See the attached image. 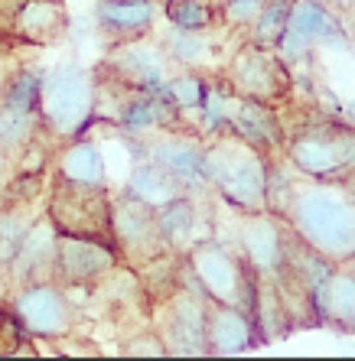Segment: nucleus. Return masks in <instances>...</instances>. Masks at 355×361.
<instances>
[{
  "label": "nucleus",
  "instance_id": "4be33fe9",
  "mask_svg": "<svg viewBox=\"0 0 355 361\" xmlns=\"http://www.w3.org/2000/svg\"><path fill=\"white\" fill-rule=\"evenodd\" d=\"M124 192L134 195V199L147 202L150 209H160L167 202H173L176 195H186L183 192V185L176 179L169 176L167 169H160L153 160H137L134 166L127 169V179H124Z\"/></svg>",
  "mask_w": 355,
  "mask_h": 361
},
{
  "label": "nucleus",
  "instance_id": "f8f14e48",
  "mask_svg": "<svg viewBox=\"0 0 355 361\" xmlns=\"http://www.w3.org/2000/svg\"><path fill=\"white\" fill-rule=\"evenodd\" d=\"M167 355H205V296L199 290L176 293L160 322Z\"/></svg>",
  "mask_w": 355,
  "mask_h": 361
},
{
  "label": "nucleus",
  "instance_id": "dca6fc26",
  "mask_svg": "<svg viewBox=\"0 0 355 361\" xmlns=\"http://www.w3.org/2000/svg\"><path fill=\"white\" fill-rule=\"evenodd\" d=\"M147 160H153L160 169H167L169 176L183 185V192H189L193 185L205 183L203 173V147H195L186 137H163V140L144 147Z\"/></svg>",
  "mask_w": 355,
  "mask_h": 361
},
{
  "label": "nucleus",
  "instance_id": "4468645a",
  "mask_svg": "<svg viewBox=\"0 0 355 361\" xmlns=\"http://www.w3.org/2000/svg\"><path fill=\"white\" fill-rule=\"evenodd\" d=\"M56 238H59V231H56V225L49 219L30 221L17 254L7 261L10 280L20 286L49 280V274L56 270Z\"/></svg>",
  "mask_w": 355,
  "mask_h": 361
},
{
  "label": "nucleus",
  "instance_id": "f3484780",
  "mask_svg": "<svg viewBox=\"0 0 355 361\" xmlns=\"http://www.w3.org/2000/svg\"><path fill=\"white\" fill-rule=\"evenodd\" d=\"M176 111L163 101L160 92H137L124 85V98L114 104L111 118L118 121V127L124 134H150L157 127L169 124Z\"/></svg>",
  "mask_w": 355,
  "mask_h": 361
},
{
  "label": "nucleus",
  "instance_id": "ddd939ff",
  "mask_svg": "<svg viewBox=\"0 0 355 361\" xmlns=\"http://www.w3.org/2000/svg\"><path fill=\"white\" fill-rule=\"evenodd\" d=\"M287 88V72L280 66L267 46H248L238 52L235 66H231V92L238 98H254V101H271Z\"/></svg>",
  "mask_w": 355,
  "mask_h": 361
},
{
  "label": "nucleus",
  "instance_id": "2f4dec72",
  "mask_svg": "<svg viewBox=\"0 0 355 361\" xmlns=\"http://www.w3.org/2000/svg\"><path fill=\"white\" fill-rule=\"evenodd\" d=\"M163 13L179 30H205L212 23V10L205 0H167Z\"/></svg>",
  "mask_w": 355,
  "mask_h": 361
},
{
  "label": "nucleus",
  "instance_id": "b1692460",
  "mask_svg": "<svg viewBox=\"0 0 355 361\" xmlns=\"http://www.w3.org/2000/svg\"><path fill=\"white\" fill-rule=\"evenodd\" d=\"M157 231H160L163 244L173 251H189L199 241V212H195L193 199L176 195L173 202L157 209Z\"/></svg>",
  "mask_w": 355,
  "mask_h": 361
},
{
  "label": "nucleus",
  "instance_id": "7c9ffc66",
  "mask_svg": "<svg viewBox=\"0 0 355 361\" xmlns=\"http://www.w3.org/2000/svg\"><path fill=\"white\" fill-rule=\"evenodd\" d=\"M40 78H42V72H36V68H20L17 75L7 82L0 101H7V104L23 108V111H36V101H40Z\"/></svg>",
  "mask_w": 355,
  "mask_h": 361
},
{
  "label": "nucleus",
  "instance_id": "5701e85b",
  "mask_svg": "<svg viewBox=\"0 0 355 361\" xmlns=\"http://www.w3.org/2000/svg\"><path fill=\"white\" fill-rule=\"evenodd\" d=\"M316 312L339 326H355V270H330V277L313 293Z\"/></svg>",
  "mask_w": 355,
  "mask_h": 361
},
{
  "label": "nucleus",
  "instance_id": "c85d7f7f",
  "mask_svg": "<svg viewBox=\"0 0 355 361\" xmlns=\"http://www.w3.org/2000/svg\"><path fill=\"white\" fill-rule=\"evenodd\" d=\"M235 101H238L235 92H231V88H225V85H205L203 104L195 108L205 130H222V127H229V118H231Z\"/></svg>",
  "mask_w": 355,
  "mask_h": 361
},
{
  "label": "nucleus",
  "instance_id": "6e6552de",
  "mask_svg": "<svg viewBox=\"0 0 355 361\" xmlns=\"http://www.w3.org/2000/svg\"><path fill=\"white\" fill-rule=\"evenodd\" d=\"M118 267L114 241L92 235H62L56 238V274L68 286H88Z\"/></svg>",
  "mask_w": 355,
  "mask_h": 361
},
{
  "label": "nucleus",
  "instance_id": "f03ea898",
  "mask_svg": "<svg viewBox=\"0 0 355 361\" xmlns=\"http://www.w3.org/2000/svg\"><path fill=\"white\" fill-rule=\"evenodd\" d=\"M203 173L222 192V199L248 212H261L267 202V166L254 143L231 137L203 150Z\"/></svg>",
  "mask_w": 355,
  "mask_h": 361
},
{
  "label": "nucleus",
  "instance_id": "7ed1b4c3",
  "mask_svg": "<svg viewBox=\"0 0 355 361\" xmlns=\"http://www.w3.org/2000/svg\"><path fill=\"white\" fill-rule=\"evenodd\" d=\"M95 75L76 62L42 72L36 114L56 137H78L95 118Z\"/></svg>",
  "mask_w": 355,
  "mask_h": 361
},
{
  "label": "nucleus",
  "instance_id": "cd10ccee",
  "mask_svg": "<svg viewBox=\"0 0 355 361\" xmlns=\"http://www.w3.org/2000/svg\"><path fill=\"white\" fill-rule=\"evenodd\" d=\"M205 85L209 82L195 72H179V75H167V82L160 85V94L173 111H195L203 104Z\"/></svg>",
  "mask_w": 355,
  "mask_h": 361
},
{
  "label": "nucleus",
  "instance_id": "9d476101",
  "mask_svg": "<svg viewBox=\"0 0 355 361\" xmlns=\"http://www.w3.org/2000/svg\"><path fill=\"white\" fill-rule=\"evenodd\" d=\"M108 68L127 88L160 92V85L169 75V56L163 49V42H153L147 36H134V39H121L118 49H111Z\"/></svg>",
  "mask_w": 355,
  "mask_h": 361
},
{
  "label": "nucleus",
  "instance_id": "58836bf2",
  "mask_svg": "<svg viewBox=\"0 0 355 361\" xmlns=\"http://www.w3.org/2000/svg\"><path fill=\"white\" fill-rule=\"evenodd\" d=\"M4 283H7V280H4V264H0V296H4Z\"/></svg>",
  "mask_w": 355,
  "mask_h": 361
},
{
  "label": "nucleus",
  "instance_id": "423d86ee",
  "mask_svg": "<svg viewBox=\"0 0 355 361\" xmlns=\"http://www.w3.org/2000/svg\"><path fill=\"white\" fill-rule=\"evenodd\" d=\"M49 221L62 235H92L111 241V202L104 185H78L59 179L49 205Z\"/></svg>",
  "mask_w": 355,
  "mask_h": 361
},
{
  "label": "nucleus",
  "instance_id": "bb28decb",
  "mask_svg": "<svg viewBox=\"0 0 355 361\" xmlns=\"http://www.w3.org/2000/svg\"><path fill=\"white\" fill-rule=\"evenodd\" d=\"M163 49H167L169 62H179L183 68H193L199 62H209V39L203 36V30H179L173 26V33L167 36L163 42Z\"/></svg>",
  "mask_w": 355,
  "mask_h": 361
},
{
  "label": "nucleus",
  "instance_id": "72a5a7b5",
  "mask_svg": "<svg viewBox=\"0 0 355 361\" xmlns=\"http://www.w3.org/2000/svg\"><path fill=\"white\" fill-rule=\"evenodd\" d=\"M261 4H264V0H225V17H229L235 26L254 23V17H258Z\"/></svg>",
  "mask_w": 355,
  "mask_h": 361
},
{
  "label": "nucleus",
  "instance_id": "a211bd4d",
  "mask_svg": "<svg viewBox=\"0 0 355 361\" xmlns=\"http://www.w3.org/2000/svg\"><path fill=\"white\" fill-rule=\"evenodd\" d=\"M59 179L78 185H104L108 189V166H104L102 140L95 137H78L59 153Z\"/></svg>",
  "mask_w": 355,
  "mask_h": 361
},
{
  "label": "nucleus",
  "instance_id": "0eeeda50",
  "mask_svg": "<svg viewBox=\"0 0 355 361\" xmlns=\"http://www.w3.org/2000/svg\"><path fill=\"white\" fill-rule=\"evenodd\" d=\"M277 46L287 59H303L316 46H346V39L323 0H290L287 26Z\"/></svg>",
  "mask_w": 355,
  "mask_h": 361
},
{
  "label": "nucleus",
  "instance_id": "39448f33",
  "mask_svg": "<svg viewBox=\"0 0 355 361\" xmlns=\"http://www.w3.org/2000/svg\"><path fill=\"white\" fill-rule=\"evenodd\" d=\"M290 160L313 179H336L355 169V127L313 124L303 127L290 143Z\"/></svg>",
  "mask_w": 355,
  "mask_h": 361
},
{
  "label": "nucleus",
  "instance_id": "6ab92c4d",
  "mask_svg": "<svg viewBox=\"0 0 355 361\" xmlns=\"http://www.w3.org/2000/svg\"><path fill=\"white\" fill-rule=\"evenodd\" d=\"M157 20L153 0H98V23L114 39L144 36Z\"/></svg>",
  "mask_w": 355,
  "mask_h": 361
},
{
  "label": "nucleus",
  "instance_id": "9b49d317",
  "mask_svg": "<svg viewBox=\"0 0 355 361\" xmlns=\"http://www.w3.org/2000/svg\"><path fill=\"white\" fill-rule=\"evenodd\" d=\"M111 241L118 244V254L124 251L127 257H157L163 244L157 231V209L121 192L118 202H111Z\"/></svg>",
  "mask_w": 355,
  "mask_h": 361
},
{
  "label": "nucleus",
  "instance_id": "e433bc0d",
  "mask_svg": "<svg viewBox=\"0 0 355 361\" xmlns=\"http://www.w3.org/2000/svg\"><path fill=\"white\" fill-rule=\"evenodd\" d=\"M342 114H346V124L355 127V101H349L346 108H342Z\"/></svg>",
  "mask_w": 355,
  "mask_h": 361
},
{
  "label": "nucleus",
  "instance_id": "a19ab883",
  "mask_svg": "<svg viewBox=\"0 0 355 361\" xmlns=\"http://www.w3.org/2000/svg\"><path fill=\"white\" fill-rule=\"evenodd\" d=\"M352 257H355V254H352Z\"/></svg>",
  "mask_w": 355,
  "mask_h": 361
},
{
  "label": "nucleus",
  "instance_id": "4c0bfd02",
  "mask_svg": "<svg viewBox=\"0 0 355 361\" xmlns=\"http://www.w3.org/2000/svg\"><path fill=\"white\" fill-rule=\"evenodd\" d=\"M323 4H326V7H330V4L332 7H352L355 0H323Z\"/></svg>",
  "mask_w": 355,
  "mask_h": 361
},
{
  "label": "nucleus",
  "instance_id": "c9c22d12",
  "mask_svg": "<svg viewBox=\"0 0 355 361\" xmlns=\"http://www.w3.org/2000/svg\"><path fill=\"white\" fill-rule=\"evenodd\" d=\"M7 173H10V157L0 150V185H4V179H7Z\"/></svg>",
  "mask_w": 355,
  "mask_h": 361
},
{
  "label": "nucleus",
  "instance_id": "412c9836",
  "mask_svg": "<svg viewBox=\"0 0 355 361\" xmlns=\"http://www.w3.org/2000/svg\"><path fill=\"white\" fill-rule=\"evenodd\" d=\"M229 127L235 137L254 143V147H274V143H280V121L264 101L238 98L235 108H231Z\"/></svg>",
  "mask_w": 355,
  "mask_h": 361
},
{
  "label": "nucleus",
  "instance_id": "20e7f679",
  "mask_svg": "<svg viewBox=\"0 0 355 361\" xmlns=\"http://www.w3.org/2000/svg\"><path fill=\"white\" fill-rule=\"evenodd\" d=\"M189 274L209 302L225 306H251L254 310V277L245 264L219 241H195L189 247Z\"/></svg>",
  "mask_w": 355,
  "mask_h": 361
},
{
  "label": "nucleus",
  "instance_id": "393cba45",
  "mask_svg": "<svg viewBox=\"0 0 355 361\" xmlns=\"http://www.w3.org/2000/svg\"><path fill=\"white\" fill-rule=\"evenodd\" d=\"M40 114L36 111L13 108L7 101H0V150L13 157V153L33 147V137L40 130Z\"/></svg>",
  "mask_w": 355,
  "mask_h": 361
},
{
  "label": "nucleus",
  "instance_id": "aec40b11",
  "mask_svg": "<svg viewBox=\"0 0 355 361\" xmlns=\"http://www.w3.org/2000/svg\"><path fill=\"white\" fill-rule=\"evenodd\" d=\"M241 244H245L248 267L258 274H271L284 264V241H280V228L274 225L271 215H254L241 225Z\"/></svg>",
  "mask_w": 355,
  "mask_h": 361
},
{
  "label": "nucleus",
  "instance_id": "c756f323",
  "mask_svg": "<svg viewBox=\"0 0 355 361\" xmlns=\"http://www.w3.org/2000/svg\"><path fill=\"white\" fill-rule=\"evenodd\" d=\"M287 13H290V0H264L258 17H254V39L261 46H277L287 26Z\"/></svg>",
  "mask_w": 355,
  "mask_h": 361
},
{
  "label": "nucleus",
  "instance_id": "473e14b6",
  "mask_svg": "<svg viewBox=\"0 0 355 361\" xmlns=\"http://www.w3.org/2000/svg\"><path fill=\"white\" fill-rule=\"evenodd\" d=\"M26 228H30V219L23 212H0V264L7 267V261L17 254L20 241H23Z\"/></svg>",
  "mask_w": 355,
  "mask_h": 361
},
{
  "label": "nucleus",
  "instance_id": "2eb2a0df",
  "mask_svg": "<svg viewBox=\"0 0 355 361\" xmlns=\"http://www.w3.org/2000/svg\"><path fill=\"white\" fill-rule=\"evenodd\" d=\"M254 345V319L241 306L212 302L205 312V352L212 355H241Z\"/></svg>",
  "mask_w": 355,
  "mask_h": 361
},
{
  "label": "nucleus",
  "instance_id": "f257e3e1",
  "mask_svg": "<svg viewBox=\"0 0 355 361\" xmlns=\"http://www.w3.org/2000/svg\"><path fill=\"white\" fill-rule=\"evenodd\" d=\"M290 221L306 247L326 261H349L355 254V195L336 185H306L290 199Z\"/></svg>",
  "mask_w": 355,
  "mask_h": 361
},
{
  "label": "nucleus",
  "instance_id": "f704fd0d",
  "mask_svg": "<svg viewBox=\"0 0 355 361\" xmlns=\"http://www.w3.org/2000/svg\"><path fill=\"white\" fill-rule=\"evenodd\" d=\"M124 355H167L160 338H134V342L124 348Z\"/></svg>",
  "mask_w": 355,
  "mask_h": 361
},
{
  "label": "nucleus",
  "instance_id": "ea45409f",
  "mask_svg": "<svg viewBox=\"0 0 355 361\" xmlns=\"http://www.w3.org/2000/svg\"><path fill=\"white\" fill-rule=\"evenodd\" d=\"M352 49H355V36H352Z\"/></svg>",
  "mask_w": 355,
  "mask_h": 361
},
{
  "label": "nucleus",
  "instance_id": "1a4fd4ad",
  "mask_svg": "<svg viewBox=\"0 0 355 361\" xmlns=\"http://www.w3.org/2000/svg\"><path fill=\"white\" fill-rule=\"evenodd\" d=\"M13 316L30 336L40 338H59L72 329L68 296L49 280L20 286V293L13 296Z\"/></svg>",
  "mask_w": 355,
  "mask_h": 361
},
{
  "label": "nucleus",
  "instance_id": "a878e982",
  "mask_svg": "<svg viewBox=\"0 0 355 361\" xmlns=\"http://www.w3.org/2000/svg\"><path fill=\"white\" fill-rule=\"evenodd\" d=\"M62 10L56 0H30L17 13V30L30 39H52L62 30Z\"/></svg>",
  "mask_w": 355,
  "mask_h": 361
}]
</instances>
